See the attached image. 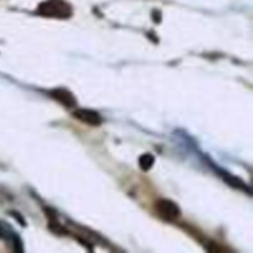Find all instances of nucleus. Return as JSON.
Returning a JSON list of instances; mask_svg holds the SVG:
<instances>
[{
    "instance_id": "nucleus-1",
    "label": "nucleus",
    "mask_w": 253,
    "mask_h": 253,
    "mask_svg": "<svg viewBox=\"0 0 253 253\" xmlns=\"http://www.w3.org/2000/svg\"><path fill=\"white\" fill-rule=\"evenodd\" d=\"M39 12L42 16L66 19L72 14V9L63 0H48L40 6Z\"/></svg>"
},
{
    "instance_id": "nucleus-5",
    "label": "nucleus",
    "mask_w": 253,
    "mask_h": 253,
    "mask_svg": "<svg viewBox=\"0 0 253 253\" xmlns=\"http://www.w3.org/2000/svg\"><path fill=\"white\" fill-rule=\"evenodd\" d=\"M138 162H140V167L143 170H148L152 168L153 163H155V157L152 155H150V153H145V155L141 156Z\"/></svg>"
},
{
    "instance_id": "nucleus-3",
    "label": "nucleus",
    "mask_w": 253,
    "mask_h": 253,
    "mask_svg": "<svg viewBox=\"0 0 253 253\" xmlns=\"http://www.w3.org/2000/svg\"><path fill=\"white\" fill-rule=\"evenodd\" d=\"M73 116L77 120L82 121L84 124H88L90 126H99L103 121L100 114L90 109H77L73 113Z\"/></svg>"
},
{
    "instance_id": "nucleus-2",
    "label": "nucleus",
    "mask_w": 253,
    "mask_h": 253,
    "mask_svg": "<svg viewBox=\"0 0 253 253\" xmlns=\"http://www.w3.org/2000/svg\"><path fill=\"white\" fill-rule=\"evenodd\" d=\"M156 210L162 219L173 221L180 215L179 208L170 200H158L156 203Z\"/></svg>"
},
{
    "instance_id": "nucleus-4",
    "label": "nucleus",
    "mask_w": 253,
    "mask_h": 253,
    "mask_svg": "<svg viewBox=\"0 0 253 253\" xmlns=\"http://www.w3.org/2000/svg\"><path fill=\"white\" fill-rule=\"evenodd\" d=\"M51 96L56 99L57 101H59L62 105L67 106V108H72L77 103L73 94L67 90V89H54V90L51 91Z\"/></svg>"
}]
</instances>
